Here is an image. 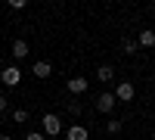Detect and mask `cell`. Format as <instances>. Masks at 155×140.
<instances>
[{
  "instance_id": "13",
  "label": "cell",
  "mask_w": 155,
  "mask_h": 140,
  "mask_svg": "<svg viewBox=\"0 0 155 140\" xmlns=\"http://www.w3.org/2000/svg\"><path fill=\"white\" fill-rule=\"evenodd\" d=\"M121 50H124L127 56H134V53H137L140 47H137V41H124V44H121Z\"/></svg>"
},
{
  "instance_id": "11",
  "label": "cell",
  "mask_w": 155,
  "mask_h": 140,
  "mask_svg": "<svg viewBox=\"0 0 155 140\" xmlns=\"http://www.w3.org/2000/svg\"><path fill=\"white\" fill-rule=\"evenodd\" d=\"M121 128H124V125H121L118 118H109V121H106V134H112V137L121 134Z\"/></svg>"
},
{
  "instance_id": "1",
  "label": "cell",
  "mask_w": 155,
  "mask_h": 140,
  "mask_svg": "<svg viewBox=\"0 0 155 140\" xmlns=\"http://www.w3.org/2000/svg\"><path fill=\"white\" fill-rule=\"evenodd\" d=\"M115 100H118V103H130V100L137 97V87L130 84V81H118V87H115Z\"/></svg>"
},
{
  "instance_id": "4",
  "label": "cell",
  "mask_w": 155,
  "mask_h": 140,
  "mask_svg": "<svg viewBox=\"0 0 155 140\" xmlns=\"http://www.w3.org/2000/svg\"><path fill=\"white\" fill-rule=\"evenodd\" d=\"M115 103H118V100H115L112 90H106V94H99V97H96V109H99V112H106V115L115 109Z\"/></svg>"
},
{
  "instance_id": "5",
  "label": "cell",
  "mask_w": 155,
  "mask_h": 140,
  "mask_svg": "<svg viewBox=\"0 0 155 140\" xmlns=\"http://www.w3.org/2000/svg\"><path fill=\"white\" fill-rule=\"evenodd\" d=\"M31 75H34V78H41V81H44V78H50V75H53V66H50L47 59H37L34 66H31Z\"/></svg>"
},
{
  "instance_id": "10",
  "label": "cell",
  "mask_w": 155,
  "mask_h": 140,
  "mask_svg": "<svg viewBox=\"0 0 155 140\" xmlns=\"http://www.w3.org/2000/svg\"><path fill=\"white\" fill-rule=\"evenodd\" d=\"M12 56H16V59H25V56H28V44H25L22 37L12 41Z\"/></svg>"
},
{
  "instance_id": "8",
  "label": "cell",
  "mask_w": 155,
  "mask_h": 140,
  "mask_svg": "<svg viewBox=\"0 0 155 140\" xmlns=\"http://www.w3.org/2000/svg\"><path fill=\"white\" fill-rule=\"evenodd\" d=\"M96 81L112 84V81H115V69H112V66H99V69H96Z\"/></svg>"
},
{
  "instance_id": "12",
  "label": "cell",
  "mask_w": 155,
  "mask_h": 140,
  "mask_svg": "<svg viewBox=\"0 0 155 140\" xmlns=\"http://www.w3.org/2000/svg\"><path fill=\"white\" fill-rule=\"evenodd\" d=\"M12 121H16V125H25V121H28V109H12Z\"/></svg>"
},
{
  "instance_id": "22",
  "label": "cell",
  "mask_w": 155,
  "mask_h": 140,
  "mask_svg": "<svg viewBox=\"0 0 155 140\" xmlns=\"http://www.w3.org/2000/svg\"><path fill=\"white\" fill-rule=\"evenodd\" d=\"M152 137H155V134H152Z\"/></svg>"
},
{
  "instance_id": "20",
  "label": "cell",
  "mask_w": 155,
  "mask_h": 140,
  "mask_svg": "<svg viewBox=\"0 0 155 140\" xmlns=\"http://www.w3.org/2000/svg\"><path fill=\"white\" fill-rule=\"evenodd\" d=\"M152 16H155V6H152Z\"/></svg>"
},
{
  "instance_id": "6",
  "label": "cell",
  "mask_w": 155,
  "mask_h": 140,
  "mask_svg": "<svg viewBox=\"0 0 155 140\" xmlns=\"http://www.w3.org/2000/svg\"><path fill=\"white\" fill-rule=\"evenodd\" d=\"M87 90V78H81V75H74V78H68V94H84Z\"/></svg>"
},
{
  "instance_id": "14",
  "label": "cell",
  "mask_w": 155,
  "mask_h": 140,
  "mask_svg": "<svg viewBox=\"0 0 155 140\" xmlns=\"http://www.w3.org/2000/svg\"><path fill=\"white\" fill-rule=\"evenodd\" d=\"M68 115H81V103H74V100H71V103H68Z\"/></svg>"
},
{
  "instance_id": "7",
  "label": "cell",
  "mask_w": 155,
  "mask_h": 140,
  "mask_svg": "<svg viewBox=\"0 0 155 140\" xmlns=\"http://www.w3.org/2000/svg\"><path fill=\"white\" fill-rule=\"evenodd\" d=\"M90 134H87V128L84 125H71V128L65 131V140H87Z\"/></svg>"
},
{
  "instance_id": "21",
  "label": "cell",
  "mask_w": 155,
  "mask_h": 140,
  "mask_svg": "<svg viewBox=\"0 0 155 140\" xmlns=\"http://www.w3.org/2000/svg\"><path fill=\"white\" fill-rule=\"evenodd\" d=\"M0 128H3V125H0Z\"/></svg>"
},
{
  "instance_id": "18",
  "label": "cell",
  "mask_w": 155,
  "mask_h": 140,
  "mask_svg": "<svg viewBox=\"0 0 155 140\" xmlns=\"http://www.w3.org/2000/svg\"><path fill=\"white\" fill-rule=\"evenodd\" d=\"M0 140H12V137H9V134H0Z\"/></svg>"
},
{
  "instance_id": "2",
  "label": "cell",
  "mask_w": 155,
  "mask_h": 140,
  "mask_svg": "<svg viewBox=\"0 0 155 140\" xmlns=\"http://www.w3.org/2000/svg\"><path fill=\"white\" fill-rule=\"evenodd\" d=\"M0 81H3L6 87H16V84L22 81V72H19V66H3V69H0Z\"/></svg>"
},
{
  "instance_id": "3",
  "label": "cell",
  "mask_w": 155,
  "mask_h": 140,
  "mask_svg": "<svg viewBox=\"0 0 155 140\" xmlns=\"http://www.w3.org/2000/svg\"><path fill=\"white\" fill-rule=\"evenodd\" d=\"M44 134H47V137L62 134V118H59V115H53V112H47V115H44Z\"/></svg>"
},
{
  "instance_id": "16",
  "label": "cell",
  "mask_w": 155,
  "mask_h": 140,
  "mask_svg": "<svg viewBox=\"0 0 155 140\" xmlns=\"http://www.w3.org/2000/svg\"><path fill=\"white\" fill-rule=\"evenodd\" d=\"M25 140H44V134L41 131H31V134H25Z\"/></svg>"
},
{
  "instance_id": "17",
  "label": "cell",
  "mask_w": 155,
  "mask_h": 140,
  "mask_svg": "<svg viewBox=\"0 0 155 140\" xmlns=\"http://www.w3.org/2000/svg\"><path fill=\"white\" fill-rule=\"evenodd\" d=\"M6 109H9V100H6L3 94H0V112H6Z\"/></svg>"
},
{
  "instance_id": "9",
  "label": "cell",
  "mask_w": 155,
  "mask_h": 140,
  "mask_svg": "<svg viewBox=\"0 0 155 140\" xmlns=\"http://www.w3.org/2000/svg\"><path fill=\"white\" fill-rule=\"evenodd\" d=\"M137 47H155V31L152 28H143L137 37Z\"/></svg>"
},
{
  "instance_id": "19",
  "label": "cell",
  "mask_w": 155,
  "mask_h": 140,
  "mask_svg": "<svg viewBox=\"0 0 155 140\" xmlns=\"http://www.w3.org/2000/svg\"><path fill=\"white\" fill-rule=\"evenodd\" d=\"M0 69H3V59H0Z\"/></svg>"
},
{
  "instance_id": "15",
  "label": "cell",
  "mask_w": 155,
  "mask_h": 140,
  "mask_svg": "<svg viewBox=\"0 0 155 140\" xmlns=\"http://www.w3.org/2000/svg\"><path fill=\"white\" fill-rule=\"evenodd\" d=\"M9 9H25V0H9Z\"/></svg>"
}]
</instances>
